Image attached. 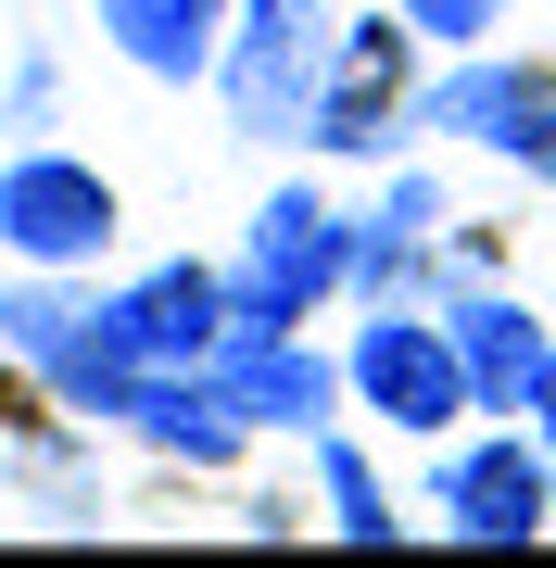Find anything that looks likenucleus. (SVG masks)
<instances>
[{"instance_id":"nucleus-8","label":"nucleus","mask_w":556,"mask_h":568,"mask_svg":"<svg viewBox=\"0 0 556 568\" xmlns=\"http://www.w3.org/2000/svg\"><path fill=\"white\" fill-rule=\"evenodd\" d=\"M532 102H544V63H455V77L431 89V126H443V140H494V152H518Z\"/></svg>"},{"instance_id":"nucleus-14","label":"nucleus","mask_w":556,"mask_h":568,"mask_svg":"<svg viewBox=\"0 0 556 568\" xmlns=\"http://www.w3.org/2000/svg\"><path fill=\"white\" fill-rule=\"evenodd\" d=\"M518 417H532V429H544V455H556V342L532 354V379H518Z\"/></svg>"},{"instance_id":"nucleus-7","label":"nucleus","mask_w":556,"mask_h":568,"mask_svg":"<svg viewBox=\"0 0 556 568\" xmlns=\"http://www.w3.org/2000/svg\"><path fill=\"white\" fill-rule=\"evenodd\" d=\"M443 506H455L468 544H532V530H544V467H532V443L455 455V467H443Z\"/></svg>"},{"instance_id":"nucleus-2","label":"nucleus","mask_w":556,"mask_h":568,"mask_svg":"<svg viewBox=\"0 0 556 568\" xmlns=\"http://www.w3.org/2000/svg\"><path fill=\"white\" fill-rule=\"evenodd\" d=\"M0 241L26 265H89L114 241V178H89V164H63V152H26L13 178H0Z\"/></svg>"},{"instance_id":"nucleus-12","label":"nucleus","mask_w":556,"mask_h":568,"mask_svg":"<svg viewBox=\"0 0 556 568\" xmlns=\"http://www.w3.org/2000/svg\"><path fill=\"white\" fill-rule=\"evenodd\" d=\"M330 506H342V530H354V544H392V518H380V480H367V467H354L342 443H330Z\"/></svg>"},{"instance_id":"nucleus-10","label":"nucleus","mask_w":556,"mask_h":568,"mask_svg":"<svg viewBox=\"0 0 556 568\" xmlns=\"http://www.w3.org/2000/svg\"><path fill=\"white\" fill-rule=\"evenodd\" d=\"M443 342H455V366H468V405L494 392V417H506V405H518V379H532V354H544V328L518 316V304H455Z\"/></svg>"},{"instance_id":"nucleus-15","label":"nucleus","mask_w":556,"mask_h":568,"mask_svg":"<svg viewBox=\"0 0 556 568\" xmlns=\"http://www.w3.org/2000/svg\"><path fill=\"white\" fill-rule=\"evenodd\" d=\"M518 164H532V178H556V77H544V102H532V126H518Z\"/></svg>"},{"instance_id":"nucleus-11","label":"nucleus","mask_w":556,"mask_h":568,"mask_svg":"<svg viewBox=\"0 0 556 568\" xmlns=\"http://www.w3.org/2000/svg\"><path fill=\"white\" fill-rule=\"evenodd\" d=\"M0 342H13V354H39V366H63V354H89V342H102V304H63V291H13V304H0Z\"/></svg>"},{"instance_id":"nucleus-13","label":"nucleus","mask_w":556,"mask_h":568,"mask_svg":"<svg viewBox=\"0 0 556 568\" xmlns=\"http://www.w3.org/2000/svg\"><path fill=\"white\" fill-rule=\"evenodd\" d=\"M392 13H405L417 39H481V26L506 13V0H392Z\"/></svg>"},{"instance_id":"nucleus-5","label":"nucleus","mask_w":556,"mask_h":568,"mask_svg":"<svg viewBox=\"0 0 556 568\" xmlns=\"http://www.w3.org/2000/svg\"><path fill=\"white\" fill-rule=\"evenodd\" d=\"M392 114H405V26L330 39V77H316V102H304V140L316 152H380Z\"/></svg>"},{"instance_id":"nucleus-1","label":"nucleus","mask_w":556,"mask_h":568,"mask_svg":"<svg viewBox=\"0 0 556 568\" xmlns=\"http://www.w3.org/2000/svg\"><path fill=\"white\" fill-rule=\"evenodd\" d=\"M215 77H228V126H253V140L304 126L316 77H330V0H241L215 39Z\"/></svg>"},{"instance_id":"nucleus-6","label":"nucleus","mask_w":556,"mask_h":568,"mask_svg":"<svg viewBox=\"0 0 556 568\" xmlns=\"http://www.w3.org/2000/svg\"><path fill=\"white\" fill-rule=\"evenodd\" d=\"M102 39L140 63V77H165V89H190V77H215V39H228V0H102Z\"/></svg>"},{"instance_id":"nucleus-4","label":"nucleus","mask_w":556,"mask_h":568,"mask_svg":"<svg viewBox=\"0 0 556 568\" xmlns=\"http://www.w3.org/2000/svg\"><path fill=\"white\" fill-rule=\"evenodd\" d=\"M354 392L392 417V429H443L468 417V366L431 316H367V342H354Z\"/></svg>"},{"instance_id":"nucleus-3","label":"nucleus","mask_w":556,"mask_h":568,"mask_svg":"<svg viewBox=\"0 0 556 568\" xmlns=\"http://www.w3.org/2000/svg\"><path fill=\"white\" fill-rule=\"evenodd\" d=\"M215 342H228L215 265H152L127 304H102V354H127V366H215Z\"/></svg>"},{"instance_id":"nucleus-9","label":"nucleus","mask_w":556,"mask_h":568,"mask_svg":"<svg viewBox=\"0 0 556 568\" xmlns=\"http://www.w3.org/2000/svg\"><path fill=\"white\" fill-rule=\"evenodd\" d=\"M215 379H228V405H241V417H279V429H316V417H330V366L291 354V342H241V354H215Z\"/></svg>"}]
</instances>
